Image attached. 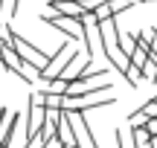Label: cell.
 Masks as SVG:
<instances>
[{
  "label": "cell",
  "instance_id": "8",
  "mask_svg": "<svg viewBox=\"0 0 157 148\" xmlns=\"http://www.w3.org/2000/svg\"><path fill=\"white\" fill-rule=\"evenodd\" d=\"M41 90H47V93H56V96H64L67 93V81L64 79H52V81H47Z\"/></svg>",
  "mask_w": 157,
  "mask_h": 148
},
{
  "label": "cell",
  "instance_id": "5",
  "mask_svg": "<svg viewBox=\"0 0 157 148\" xmlns=\"http://www.w3.org/2000/svg\"><path fill=\"white\" fill-rule=\"evenodd\" d=\"M128 61H131V70H134V73L140 76V70L146 67V61H148V52L137 46V50H134V52H131V55H128Z\"/></svg>",
  "mask_w": 157,
  "mask_h": 148
},
{
  "label": "cell",
  "instance_id": "1",
  "mask_svg": "<svg viewBox=\"0 0 157 148\" xmlns=\"http://www.w3.org/2000/svg\"><path fill=\"white\" fill-rule=\"evenodd\" d=\"M41 20L50 23L56 32L67 35V41H82L84 44V26H82V17H64V15H41Z\"/></svg>",
  "mask_w": 157,
  "mask_h": 148
},
{
  "label": "cell",
  "instance_id": "7",
  "mask_svg": "<svg viewBox=\"0 0 157 148\" xmlns=\"http://www.w3.org/2000/svg\"><path fill=\"white\" fill-rule=\"evenodd\" d=\"M119 50H122L125 55H131V52L137 50V38L131 32H119Z\"/></svg>",
  "mask_w": 157,
  "mask_h": 148
},
{
  "label": "cell",
  "instance_id": "11",
  "mask_svg": "<svg viewBox=\"0 0 157 148\" xmlns=\"http://www.w3.org/2000/svg\"><path fill=\"white\" fill-rule=\"evenodd\" d=\"M146 134H148V137H157V119H148L146 122Z\"/></svg>",
  "mask_w": 157,
  "mask_h": 148
},
{
  "label": "cell",
  "instance_id": "4",
  "mask_svg": "<svg viewBox=\"0 0 157 148\" xmlns=\"http://www.w3.org/2000/svg\"><path fill=\"white\" fill-rule=\"evenodd\" d=\"M50 9L56 15H64V17H82L87 12L78 0H50Z\"/></svg>",
  "mask_w": 157,
  "mask_h": 148
},
{
  "label": "cell",
  "instance_id": "12",
  "mask_svg": "<svg viewBox=\"0 0 157 148\" xmlns=\"http://www.w3.org/2000/svg\"><path fill=\"white\" fill-rule=\"evenodd\" d=\"M154 32H157V23H154Z\"/></svg>",
  "mask_w": 157,
  "mask_h": 148
},
{
  "label": "cell",
  "instance_id": "2",
  "mask_svg": "<svg viewBox=\"0 0 157 148\" xmlns=\"http://www.w3.org/2000/svg\"><path fill=\"white\" fill-rule=\"evenodd\" d=\"M56 137H58V142H61L64 148H82L78 145V134H76V128H73V122H70V113L67 110H58V125H56Z\"/></svg>",
  "mask_w": 157,
  "mask_h": 148
},
{
  "label": "cell",
  "instance_id": "9",
  "mask_svg": "<svg viewBox=\"0 0 157 148\" xmlns=\"http://www.w3.org/2000/svg\"><path fill=\"white\" fill-rule=\"evenodd\" d=\"M131 6H134V3H131V0H111V12H113V15H122V12H128L131 9Z\"/></svg>",
  "mask_w": 157,
  "mask_h": 148
},
{
  "label": "cell",
  "instance_id": "6",
  "mask_svg": "<svg viewBox=\"0 0 157 148\" xmlns=\"http://www.w3.org/2000/svg\"><path fill=\"white\" fill-rule=\"evenodd\" d=\"M140 79L157 81V55H151V52H148V61H146V67L140 70Z\"/></svg>",
  "mask_w": 157,
  "mask_h": 148
},
{
  "label": "cell",
  "instance_id": "10",
  "mask_svg": "<svg viewBox=\"0 0 157 148\" xmlns=\"http://www.w3.org/2000/svg\"><path fill=\"white\" fill-rule=\"evenodd\" d=\"M102 3H111V0H82V6H84V9H96V6H102Z\"/></svg>",
  "mask_w": 157,
  "mask_h": 148
},
{
  "label": "cell",
  "instance_id": "3",
  "mask_svg": "<svg viewBox=\"0 0 157 148\" xmlns=\"http://www.w3.org/2000/svg\"><path fill=\"white\" fill-rule=\"evenodd\" d=\"M67 113H70L73 128H76V131H82V137L87 139V145H90V148H99V139H96V134H93V128H90V122H87V116H84V110H67Z\"/></svg>",
  "mask_w": 157,
  "mask_h": 148
}]
</instances>
